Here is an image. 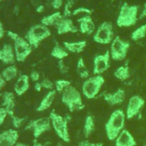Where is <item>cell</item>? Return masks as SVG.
Wrapping results in <instances>:
<instances>
[{
    "instance_id": "obj_7",
    "label": "cell",
    "mask_w": 146,
    "mask_h": 146,
    "mask_svg": "<svg viewBox=\"0 0 146 146\" xmlns=\"http://www.w3.org/2000/svg\"><path fill=\"white\" fill-rule=\"evenodd\" d=\"M50 35H51L50 29H49L48 26H46V25L39 23V24L32 25V26L27 30V32H26V34H25L24 38L30 42V44H31L33 48H38L39 44H40L42 41H44L47 38H49Z\"/></svg>"
},
{
    "instance_id": "obj_8",
    "label": "cell",
    "mask_w": 146,
    "mask_h": 146,
    "mask_svg": "<svg viewBox=\"0 0 146 146\" xmlns=\"http://www.w3.org/2000/svg\"><path fill=\"white\" fill-rule=\"evenodd\" d=\"M129 48H130L129 41L123 40L120 36H114V39L110 43V49H108L112 60H115V62L123 60L127 57Z\"/></svg>"
},
{
    "instance_id": "obj_49",
    "label": "cell",
    "mask_w": 146,
    "mask_h": 146,
    "mask_svg": "<svg viewBox=\"0 0 146 146\" xmlns=\"http://www.w3.org/2000/svg\"><path fill=\"white\" fill-rule=\"evenodd\" d=\"M0 1H2V0H0Z\"/></svg>"
},
{
    "instance_id": "obj_19",
    "label": "cell",
    "mask_w": 146,
    "mask_h": 146,
    "mask_svg": "<svg viewBox=\"0 0 146 146\" xmlns=\"http://www.w3.org/2000/svg\"><path fill=\"white\" fill-rule=\"evenodd\" d=\"M30 88V76L26 74H19L14 84V92L16 96L24 95Z\"/></svg>"
},
{
    "instance_id": "obj_13",
    "label": "cell",
    "mask_w": 146,
    "mask_h": 146,
    "mask_svg": "<svg viewBox=\"0 0 146 146\" xmlns=\"http://www.w3.org/2000/svg\"><path fill=\"white\" fill-rule=\"evenodd\" d=\"M0 62L6 65H13L16 63V56L14 51V46L10 42H6L0 48Z\"/></svg>"
},
{
    "instance_id": "obj_18",
    "label": "cell",
    "mask_w": 146,
    "mask_h": 146,
    "mask_svg": "<svg viewBox=\"0 0 146 146\" xmlns=\"http://www.w3.org/2000/svg\"><path fill=\"white\" fill-rule=\"evenodd\" d=\"M0 105L5 107L9 115H14V108H15V92L11 91H3L0 92Z\"/></svg>"
},
{
    "instance_id": "obj_25",
    "label": "cell",
    "mask_w": 146,
    "mask_h": 146,
    "mask_svg": "<svg viewBox=\"0 0 146 146\" xmlns=\"http://www.w3.org/2000/svg\"><path fill=\"white\" fill-rule=\"evenodd\" d=\"M95 127H96L95 117L91 114H88L84 117V122H83V135L86 138H88L92 135V132L95 131Z\"/></svg>"
},
{
    "instance_id": "obj_31",
    "label": "cell",
    "mask_w": 146,
    "mask_h": 146,
    "mask_svg": "<svg viewBox=\"0 0 146 146\" xmlns=\"http://www.w3.org/2000/svg\"><path fill=\"white\" fill-rule=\"evenodd\" d=\"M11 124L14 127V129H18L23 125V123L26 121V117H22V116H17V115H11Z\"/></svg>"
},
{
    "instance_id": "obj_32",
    "label": "cell",
    "mask_w": 146,
    "mask_h": 146,
    "mask_svg": "<svg viewBox=\"0 0 146 146\" xmlns=\"http://www.w3.org/2000/svg\"><path fill=\"white\" fill-rule=\"evenodd\" d=\"M73 5H74V1L73 0H67L65 3H64V11H63V15L65 17H71L72 16V13H73Z\"/></svg>"
},
{
    "instance_id": "obj_47",
    "label": "cell",
    "mask_w": 146,
    "mask_h": 146,
    "mask_svg": "<svg viewBox=\"0 0 146 146\" xmlns=\"http://www.w3.org/2000/svg\"><path fill=\"white\" fill-rule=\"evenodd\" d=\"M57 146H63V145H62V144H58V145H57Z\"/></svg>"
},
{
    "instance_id": "obj_35",
    "label": "cell",
    "mask_w": 146,
    "mask_h": 146,
    "mask_svg": "<svg viewBox=\"0 0 146 146\" xmlns=\"http://www.w3.org/2000/svg\"><path fill=\"white\" fill-rule=\"evenodd\" d=\"M79 146H104V145L103 143H92V141H89L88 139H84L79 143Z\"/></svg>"
},
{
    "instance_id": "obj_2",
    "label": "cell",
    "mask_w": 146,
    "mask_h": 146,
    "mask_svg": "<svg viewBox=\"0 0 146 146\" xmlns=\"http://www.w3.org/2000/svg\"><path fill=\"white\" fill-rule=\"evenodd\" d=\"M138 17H139V6L123 2L116 17V25L119 27H131L136 25V23L139 19Z\"/></svg>"
},
{
    "instance_id": "obj_12",
    "label": "cell",
    "mask_w": 146,
    "mask_h": 146,
    "mask_svg": "<svg viewBox=\"0 0 146 146\" xmlns=\"http://www.w3.org/2000/svg\"><path fill=\"white\" fill-rule=\"evenodd\" d=\"M111 55L108 51L105 54L96 55L92 60V73L94 75H102L104 72H106L111 66Z\"/></svg>"
},
{
    "instance_id": "obj_6",
    "label": "cell",
    "mask_w": 146,
    "mask_h": 146,
    "mask_svg": "<svg viewBox=\"0 0 146 146\" xmlns=\"http://www.w3.org/2000/svg\"><path fill=\"white\" fill-rule=\"evenodd\" d=\"M51 128L54 129L55 133L59 137L60 140L64 143H70V132H68V119L64 117L60 114H57L55 111H51L49 116Z\"/></svg>"
},
{
    "instance_id": "obj_41",
    "label": "cell",
    "mask_w": 146,
    "mask_h": 146,
    "mask_svg": "<svg viewBox=\"0 0 146 146\" xmlns=\"http://www.w3.org/2000/svg\"><path fill=\"white\" fill-rule=\"evenodd\" d=\"M6 83H7V81L3 79V76H2V74H1V72H0V92H1V90L5 88Z\"/></svg>"
},
{
    "instance_id": "obj_15",
    "label": "cell",
    "mask_w": 146,
    "mask_h": 146,
    "mask_svg": "<svg viewBox=\"0 0 146 146\" xmlns=\"http://www.w3.org/2000/svg\"><path fill=\"white\" fill-rule=\"evenodd\" d=\"M104 100L110 105V106H117L122 104L125 99V91L122 88H119L114 92H105L103 95Z\"/></svg>"
},
{
    "instance_id": "obj_14",
    "label": "cell",
    "mask_w": 146,
    "mask_h": 146,
    "mask_svg": "<svg viewBox=\"0 0 146 146\" xmlns=\"http://www.w3.org/2000/svg\"><path fill=\"white\" fill-rule=\"evenodd\" d=\"M79 24V31L86 35H92L96 31V25L91 18V15H86L76 18Z\"/></svg>"
},
{
    "instance_id": "obj_46",
    "label": "cell",
    "mask_w": 146,
    "mask_h": 146,
    "mask_svg": "<svg viewBox=\"0 0 146 146\" xmlns=\"http://www.w3.org/2000/svg\"><path fill=\"white\" fill-rule=\"evenodd\" d=\"M15 146H29V145H27L26 143H21V141H17Z\"/></svg>"
},
{
    "instance_id": "obj_36",
    "label": "cell",
    "mask_w": 146,
    "mask_h": 146,
    "mask_svg": "<svg viewBox=\"0 0 146 146\" xmlns=\"http://www.w3.org/2000/svg\"><path fill=\"white\" fill-rule=\"evenodd\" d=\"M58 68H59V72H60L62 74H66V73L68 72V67L66 66V64H65L64 59L58 60Z\"/></svg>"
},
{
    "instance_id": "obj_9",
    "label": "cell",
    "mask_w": 146,
    "mask_h": 146,
    "mask_svg": "<svg viewBox=\"0 0 146 146\" xmlns=\"http://www.w3.org/2000/svg\"><path fill=\"white\" fill-rule=\"evenodd\" d=\"M114 39L113 24L111 22H103L92 34V40L99 44H110Z\"/></svg>"
},
{
    "instance_id": "obj_37",
    "label": "cell",
    "mask_w": 146,
    "mask_h": 146,
    "mask_svg": "<svg viewBox=\"0 0 146 146\" xmlns=\"http://www.w3.org/2000/svg\"><path fill=\"white\" fill-rule=\"evenodd\" d=\"M50 6H51L54 9L59 10V9L64 6V0H52L51 3H50Z\"/></svg>"
},
{
    "instance_id": "obj_45",
    "label": "cell",
    "mask_w": 146,
    "mask_h": 146,
    "mask_svg": "<svg viewBox=\"0 0 146 146\" xmlns=\"http://www.w3.org/2000/svg\"><path fill=\"white\" fill-rule=\"evenodd\" d=\"M33 146H46V144H43V143H39L36 139H34V141H33Z\"/></svg>"
},
{
    "instance_id": "obj_20",
    "label": "cell",
    "mask_w": 146,
    "mask_h": 146,
    "mask_svg": "<svg viewBox=\"0 0 146 146\" xmlns=\"http://www.w3.org/2000/svg\"><path fill=\"white\" fill-rule=\"evenodd\" d=\"M114 143H115V146H136L137 145L135 137L127 129H123L120 132V135L116 137Z\"/></svg>"
},
{
    "instance_id": "obj_1",
    "label": "cell",
    "mask_w": 146,
    "mask_h": 146,
    "mask_svg": "<svg viewBox=\"0 0 146 146\" xmlns=\"http://www.w3.org/2000/svg\"><path fill=\"white\" fill-rule=\"evenodd\" d=\"M125 112L121 108L114 110L105 123V135L108 140H115L125 125Z\"/></svg>"
},
{
    "instance_id": "obj_24",
    "label": "cell",
    "mask_w": 146,
    "mask_h": 146,
    "mask_svg": "<svg viewBox=\"0 0 146 146\" xmlns=\"http://www.w3.org/2000/svg\"><path fill=\"white\" fill-rule=\"evenodd\" d=\"M1 74H2V76H3V79L7 81V82H9V81H11V80H14V79H17L18 78V68H17V66L15 65V64H13V65H7L2 71H1Z\"/></svg>"
},
{
    "instance_id": "obj_23",
    "label": "cell",
    "mask_w": 146,
    "mask_h": 146,
    "mask_svg": "<svg viewBox=\"0 0 146 146\" xmlns=\"http://www.w3.org/2000/svg\"><path fill=\"white\" fill-rule=\"evenodd\" d=\"M64 15H63V13L62 11H59V10H56V11H54L52 14H49V15H47V16H44L43 18H41V24H43V25H46V26H48V27H50V26H56V24L60 21V18L63 17Z\"/></svg>"
},
{
    "instance_id": "obj_43",
    "label": "cell",
    "mask_w": 146,
    "mask_h": 146,
    "mask_svg": "<svg viewBox=\"0 0 146 146\" xmlns=\"http://www.w3.org/2000/svg\"><path fill=\"white\" fill-rule=\"evenodd\" d=\"M34 89H35V91H41L42 87H41V83H40V81L34 83Z\"/></svg>"
},
{
    "instance_id": "obj_3",
    "label": "cell",
    "mask_w": 146,
    "mask_h": 146,
    "mask_svg": "<svg viewBox=\"0 0 146 146\" xmlns=\"http://www.w3.org/2000/svg\"><path fill=\"white\" fill-rule=\"evenodd\" d=\"M7 35L10 38V40L13 41V46H14V51H15V56H16V62L18 63H23L27 59V57L31 55L33 47L30 44V42L18 35L17 33L13 32V31H8Z\"/></svg>"
},
{
    "instance_id": "obj_26",
    "label": "cell",
    "mask_w": 146,
    "mask_h": 146,
    "mask_svg": "<svg viewBox=\"0 0 146 146\" xmlns=\"http://www.w3.org/2000/svg\"><path fill=\"white\" fill-rule=\"evenodd\" d=\"M68 51L66 50V48L64 46H60V44H55L50 51V56L58 59V60H62V59H65L67 56H68Z\"/></svg>"
},
{
    "instance_id": "obj_40",
    "label": "cell",
    "mask_w": 146,
    "mask_h": 146,
    "mask_svg": "<svg viewBox=\"0 0 146 146\" xmlns=\"http://www.w3.org/2000/svg\"><path fill=\"white\" fill-rule=\"evenodd\" d=\"M138 18H139V19H144V18H146V3L143 5L141 10L139 11V17H138Z\"/></svg>"
},
{
    "instance_id": "obj_11",
    "label": "cell",
    "mask_w": 146,
    "mask_h": 146,
    "mask_svg": "<svg viewBox=\"0 0 146 146\" xmlns=\"http://www.w3.org/2000/svg\"><path fill=\"white\" fill-rule=\"evenodd\" d=\"M145 105V99L139 95H133L129 98L127 107H125V116L127 119H133L135 116H138Z\"/></svg>"
},
{
    "instance_id": "obj_22",
    "label": "cell",
    "mask_w": 146,
    "mask_h": 146,
    "mask_svg": "<svg viewBox=\"0 0 146 146\" xmlns=\"http://www.w3.org/2000/svg\"><path fill=\"white\" fill-rule=\"evenodd\" d=\"M63 46L71 54H80V52H82L86 49L87 41L86 40H80V41H65V42H63Z\"/></svg>"
},
{
    "instance_id": "obj_21",
    "label": "cell",
    "mask_w": 146,
    "mask_h": 146,
    "mask_svg": "<svg viewBox=\"0 0 146 146\" xmlns=\"http://www.w3.org/2000/svg\"><path fill=\"white\" fill-rule=\"evenodd\" d=\"M56 95H57V92H56L55 89L49 90V91L43 96V98L40 100V103H39V105H38V107H36V111H38V112H43V111L48 110V108L52 105Z\"/></svg>"
},
{
    "instance_id": "obj_44",
    "label": "cell",
    "mask_w": 146,
    "mask_h": 146,
    "mask_svg": "<svg viewBox=\"0 0 146 146\" xmlns=\"http://www.w3.org/2000/svg\"><path fill=\"white\" fill-rule=\"evenodd\" d=\"M43 10H44V6L43 5H40V6L36 7V13H42Z\"/></svg>"
},
{
    "instance_id": "obj_29",
    "label": "cell",
    "mask_w": 146,
    "mask_h": 146,
    "mask_svg": "<svg viewBox=\"0 0 146 146\" xmlns=\"http://www.w3.org/2000/svg\"><path fill=\"white\" fill-rule=\"evenodd\" d=\"M54 84H55V90H56V92H63L66 88H68L70 86H72L71 84V81L70 80H66V79H59V80H56L55 82H54Z\"/></svg>"
},
{
    "instance_id": "obj_48",
    "label": "cell",
    "mask_w": 146,
    "mask_h": 146,
    "mask_svg": "<svg viewBox=\"0 0 146 146\" xmlns=\"http://www.w3.org/2000/svg\"><path fill=\"white\" fill-rule=\"evenodd\" d=\"M112 1H114V0H112Z\"/></svg>"
},
{
    "instance_id": "obj_4",
    "label": "cell",
    "mask_w": 146,
    "mask_h": 146,
    "mask_svg": "<svg viewBox=\"0 0 146 146\" xmlns=\"http://www.w3.org/2000/svg\"><path fill=\"white\" fill-rule=\"evenodd\" d=\"M60 99H62V103L67 107V110L70 112L81 111L84 108L82 94L73 86H70L62 92Z\"/></svg>"
},
{
    "instance_id": "obj_5",
    "label": "cell",
    "mask_w": 146,
    "mask_h": 146,
    "mask_svg": "<svg viewBox=\"0 0 146 146\" xmlns=\"http://www.w3.org/2000/svg\"><path fill=\"white\" fill-rule=\"evenodd\" d=\"M105 83V79L103 75H90L88 79L83 80L81 87V94L87 99H94L100 92L103 86Z\"/></svg>"
},
{
    "instance_id": "obj_34",
    "label": "cell",
    "mask_w": 146,
    "mask_h": 146,
    "mask_svg": "<svg viewBox=\"0 0 146 146\" xmlns=\"http://www.w3.org/2000/svg\"><path fill=\"white\" fill-rule=\"evenodd\" d=\"M7 116H10V115H9V112H8L5 107L0 106V125L3 124V122H5L6 119H7Z\"/></svg>"
},
{
    "instance_id": "obj_28",
    "label": "cell",
    "mask_w": 146,
    "mask_h": 146,
    "mask_svg": "<svg viewBox=\"0 0 146 146\" xmlns=\"http://www.w3.org/2000/svg\"><path fill=\"white\" fill-rule=\"evenodd\" d=\"M130 38H131L132 41H139V40L146 38V23L140 25V26H138L137 29H135L132 31Z\"/></svg>"
},
{
    "instance_id": "obj_16",
    "label": "cell",
    "mask_w": 146,
    "mask_h": 146,
    "mask_svg": "<svg viewBox=\"0 0 146 146\" xmlns=\"http://www.w3.org/2000/svg\"><path fill=\"white\" fill-rule=\"evenodd\" d=\"M17 129H6L0 132V146H15L18 141Z\"/></svg>"
},
{
    "instance_id": "obj_38",
    "label": "cell",
    "mask_w": 146,
    "mask_h": 146,
    "mask_svg": "<svg viewBox=\"0 0 146 146\" xmlns=\"http://www.w3.org/2000/svg\"><path fill=\"white\" fill-rule=\"evenodd\" d=\"M29 76H30V80H32L34 83L40 81V73H39L38 71H32Z\"/></svg>"
},
{
    "instance_id": "obj_42",
    "label": "cell",
    "mask_w": 146,
    "mask_h": 146,
    "mask_svg": "<svg viewBox=\"0 0 146 146\" xmlns=\"http://www.w3.org/2000/svg\"><path fill=\"white\" fill-rule=\"evenodd\" d=\"M5 33H6V31H5V27H3V25H2V23L0 22V40L5 36Z\"/></svg>"
},
{
    "instance_id": "obj_39",
    "label": "cell",
    "mask_w": 146,
    "mask_h": 146,
    "mask_svg": "<svg viewBox=\"0 0 146 146\" xmlns=\"http://www.w3.org/2000/svg\"><path fill=\"white\" fill-rule=\"evenodd\" d=\"M86 67H87V66H86V64H84L83 58L80 57V58L78 59V62H76V72H78V71H81V70H83V68H86Z\"/></svg>"
},
{
    "instance_id": "obj_33",
    "label": "cell",
    "mask_w": 146,
    "mask_h": 146,
    "mask_svg": "<svg viewBox=\"0 0 146 146\" xmlns=\"http://www.w3.org/2000/svg\"><path fill=\"white\" fill-rule=\"evenodd\" d=\"M40 83H41L42 89H46V90H48V91L55 89V84H54V82H52L50 79H48V78H43V79L40 81Z\"/></svg>"
},
{
    "instance_id": "obj_30",
    "label": "cell",
    "mask_w": 146,
    "mask_h": 146,
    "mask_svg": "<svg viewBox=\"0 0 146 146\" xmlns=\"http://www.w3.org/2000/svg\"><path fill=\"white\" fill-rule=\"evenodd\" d=\"M92 10L86 7H79V8H74L72 16H76V17H81V16H86V15H91Z\"/></svg>"
},
{
    "instance_id": "obj_10",
    "label": "cell",
    "mask_w": 146,
    "mask_h": 146,
    "mask_svg": "<svg viewBox=\"0 0 146 146\" xmlns=\"http://www.w3.org/2000/svg\"><path fill=\"white\" fill-rule=\"evenodd\" d=\"M50 127H51L50 119L43 116V117H39V119H35V120L29 121V123L25 127V130H31L32 133H33L34 139H38L43 133L49 131Z\"/></svg>"
},
{
    "instance_id": "obj_27",
    "label": "cell",
    "mask_w": 146,
    "mask_h": 146,
    "mask_svg": "<svg viewBox=\"0 0 146 146\" xmlns=\"http://www.w3.org/2000/svg\"><path fill=\"white\" fill-rule=\"evenodd\" d=\"M131 73H130V68H129V65L128 64H124V65H121L119 66L115 71H114V76L120 80V81H125L130 78Z\"/></svg>"
},
{
    "instance_id": "obj_17",
    "label": "cell",
    "mask_w": 146,
    "mask_h": 146,
    "mask_svg": "<svg viewBox=\"0 0 146 146\" xmlns=\"http://www.w3.org/2000/svg\"><path fill=\"white\" fill-rule=\"evenodd\" d=\"M56 31L58 34H68V33H76L78 32V27L74 25L73 21L70 17H65L63 16L60 18V21L56 24Z\"/></svg>"
}]
</instances>
